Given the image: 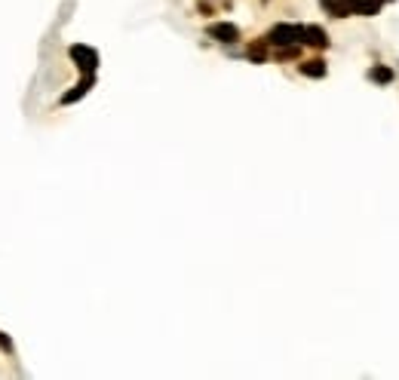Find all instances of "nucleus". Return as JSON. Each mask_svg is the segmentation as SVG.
<instances>
[{
  "label": "nucleus",
  "mask_w": 399,
  "mask_h": 380,
  "mask_svg": "<svg viewBox=\"0 0 399 380\" xmlns=\"http://www.w3.org/2000/svg\"><path fill=\"white\" fill-rule=\"evenodd\" d=\"M71 59H74V64L83 71V74H96L98 68V53L89 46H83V43H74L71 46Z\"/></svg>",
  "instance_id": "f257e3e1"
},
{
  "label": "nucleus",
  "mask_w": 399,
  "mask_h": 380,
  "mask_svg": "<svg viewBox=\"0 0 399 380\" xmlns=\"http://www.w3.org/2000/svg\"><path fill=\"white\" fill-rule=\"evenodd\" d=\"M267 40L274 46H295V43H301V25H276L267 34Z\"/></svg>",
  "instance_id": "f03ea898"
},
{
  "label": "nucleus",
  "mask_w": 399,
  "mask_h": 380,
  "mask_svg": "<svg viewBox=\"0 0 399 380\" xmlns=\"http://www.w3.org/2000/svg\"><path fill=\"white\" fill-rule=\"evenodd\" d=\"M209 34L215 40H222V43H237L240 40V28L231 25V21H218V25H212Z\"/></svg>",
  "instance_id": "7ed1b4c3"
},
{
  "label": "nucleus",
  "mask_w": 399,
  "mask_h": 380,
  "mask_svg": "<svg viewBox=\"0 0 399 380\" xmlns=\"http://www.w3.org/2000/svg\"><path fill=\"white\" fill-rule=\"evenodd\" d=\"M301 43H308V46L323 49V46H329V37H326V31H323V28L308 25V28H301Z\"/></svg>",
  "instance_id": "20e7f679"
},
{
  "label": "nucleus",
  "mask_w": 399,
  "mask_h": 380,
  "mask_svg": "<svg viewBox=\"0 0 399 380\" xmlns=\"http://www.w3.org/2000/svg\"><path fill=\"white\" fill-rule=\"evenodd\" d=\"M381 3L384 0H347V10L356 12V16H375Z\"/></svg>",
  "instance_id": "39448f33"
},
{
  "label": "nucleus",
  "mask_w": 399,
  "mask_h": 380,
  "mask_svg": "<svg viewBox=\"0 0 399 380\" xmlns=\"http://www.w3.org/2000/svg\"><path fill=\"white\" fill-rule=\"evenodd\" d=\"M92 83H96V74H87L80 83L74 86V92H68V96H62V105H71V102H77V98H80V96H87Z\"/></svg>",
  "instance_id": "423d86ee"
},
{
  "label": "nucleus",
  "mask_w": 399,
  "mask_h": 380,
  "mask_svg": "<svg viewBox=\"0 0 399 380\" xmlns=\"http://www.w3.org/2000/svg\"><path fill=\"white\" fill-rule=\"evenodd\" d=\"M301 74H308V77H323V74H326V62H323V59L304 62V64H301Z\"/></svg>",
  "instance_id": "0eeeda50"
},
{
  "label": "nucleus",
  "mask_w": 399,
  "mask_h": 380,
  "mask_svg": "<svg viewBox=\"0 0 399 380\" xmlns=\"http://www.w3.org/2000/svg\"><path fill=\"white\" fill-rule=\"evenodd\" d=\"M369 77H372L375 83H390V80H393V71H390V68H372V74H369Z\"/></svg>",
  "instance_id": "6e6552de"
},
{
  "label": "nucleus",
  "mask_w": 399,
  "mask_h": 380,
  "mask_svg": "<svg viewBox=\"0 0 399 380\" xmlns=\"http://www.w3.org/2000/svg\"><path fill=\"white\" fill-rule=\"evenodd\" d=\"M249 55H252L255 62H261V59H265L267 53H265V46H252V49H249Z\"/></svg>",
  "instance_id": "1a4fd4ad"
}]
</instances>
